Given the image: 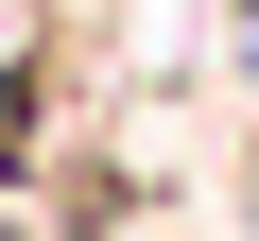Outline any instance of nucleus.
I'll list each match as a JSON object with an SVG mask.
<instances>
[{
    "instance_id": "1",
    "label": "nucleus",
    "mask_w": 259,
    "mask_h": 241,
    "mask_svg": "<svg viewBox=\"0 0 259 241\" xmlns=\"http://www.w3.org/2000/svg\"><path fill=\"white\" fill-rule=\"evenodd\" d=\"M242 224H259V155H242Z\"/></svg>"
}]
</instances>
